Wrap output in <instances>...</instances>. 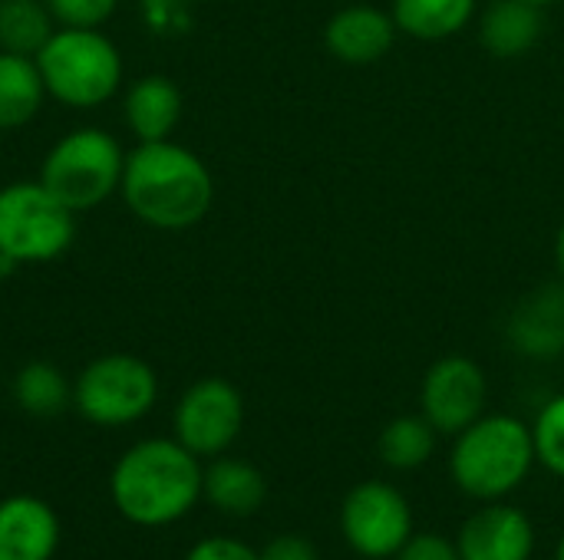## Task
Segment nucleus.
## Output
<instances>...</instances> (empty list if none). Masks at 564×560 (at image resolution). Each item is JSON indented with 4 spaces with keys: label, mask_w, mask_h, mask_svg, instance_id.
<instances>
[{
    "label": "nucleus",
    "mask_w": 564,
    "mask_h": 560,
    "mask_svg": "<svg viewBox=\"0 0 564 560\" xmlns=\"http://www.w3.org/2000/svg\"><path fill=\"white\" fill-rule=\"evenodd\" d=\"M119 195L126 208L155 231H185L215 205V178L202 155L162 139L139 142L126 155Z\"/></svg>",
    "instance_id": "1"
},
{
    "label": "nucleus",
    "mask_w": 564,
    "mask_h": 560,
    "mask_svg": "<svg viewBox=\"0 0 564 560\" xmlns=\"http://www.w3.org/2000/svg\"><path fill=\"white\" fill-rule=\"evenodd\" d=\"M205 465L175 436L129 446L109 475L116 512L139 528H169L202 502Z\"/></svg>",
    "instance_id": "2"
},
{
    "label": "nucleus",
    "mask_w": 564,
    "mask_h": 560,
    "mask_svg": "<svg viewBox=\"0 0 564 560\" xmlns=\"http://www.w3.org/2000/svg\"><path fill=\"white\" fill-rule=\"evenodd\" d=\"M535 465L532 426L512 413H486L453 436L449 479L479 505L512 498L529 482Z\"/></svg>",
    "instance_id": "3"
},
{
    "label": "nucleus",
    "mask_w": 564,
    "mask_h": 560,
    "mask_svg": "<svg viewBox=\"0 0 564 560\" xmlns=\"http://www.w3.org/2000/svg\"><path fill=\"white\" fill-rule=\"evenodd\" d=\"M46 83V96L69 109H96L122 86V53L102 30L56 26L33 56Z\"/></svg>",
    "instance_id": "4"
},
{
    "label": "nucleus",
    "mask_w": 564,
    "mask_h": 560,
    "mask_svg": "<svg viewBox=\"0 0 564 560\" xmlns=\"http://www.w3.org/2000/svg\"><path fill=\"white\" fill-rule=\"evenodd\" d=\"M126 152L116 135L96 125H79L59 135L40 165V182L76 215L99 208L119 195Z\"/></svg>",
    "instance_id": "5"
},
{
    "label": "nucleus",
    "mask_w": 564,
    "mask_h": 560,
    "mask_svg": "<svg viewBox=\"0 0 564 560\" xmlns=\"http://www.w3.org/2000/svg\"><path fill=\"white\" fill-rule=\"evenodd\" d=\"M76 241V211L66 208L40 178L0 188V251L20 264L63 257Z\"/></svg>",
    "instance_id": "6"
},
{
    "label": "nucleus",
    "mask_w": 564,
    "mask_h": 560,
    "mask_svg": "<svg viewBox=\"0 0 564 560\" xmlns=\"http://www.w3.org/2000/svg\"><path fill=\"white\" fill-rule=\"evenodd\" d=\"M159 399L155 370L132 353H106L83 366L73 383L76 413L102 429H122L152 413Z\"/></svg>",
    "instance_id": "7"
},
{
    "label": "nucleus",
    "mask_w": 564,
    "mask_h": 560,
    "mask_svg": "<svg viewBox=\"0 0 564 560\" xmlns=\"http://www.w3.org/2000/svg\"><path fill=\"white\" fill-rule=\"evenodd\" d=\"M413 531V505L393 482L367 479L340 502V535L357 558L393 560Z\"/></svg>",
    "instance_id": "8"
},
{
    "label": "nucleus",
    "mask_w": 564,
    "mask_h": 560,
    "mask_svg": "<svg viewBox=\"0 0 564 560\" xmlns=\"http://www.w3.org/2000/svg\"><path fill=\"white\" fill-rule=\"evenodd\" d=\"M245 429V396L231 380L205 376L192 383L172 413V436L198 459L225 455Z\"/></svg>",
    "instance_id": "9"
},
{
    "label": "nucleus",
    "mask_w": 564,
    "mask_h": 560,
    "mask_svg": "<svg viewBox=\"0 0 564 560\" xmlns=\"http://www.w3.org/2000/svg\"><path fill=\"white\" fill-rule=\"evenodd\" d=\"M489 413V376L466 353H446L423 373L420 416L440 436H459Z\"/></svg>",
    "instance_id": "10"
},
{
    "label": "nucleus",
    "mask_w": 564,
    "mask_h": 560,
    "mask_svg": "<svg viewBox=\"0 0 564 560\" xmlns=\"http://www.w3.org/2000/svg\"><path fill=\"white\" fill-rule=\"evenodd\" d=\"M535 545L539 531L532 515L509 498L479 505L456 531L463 560H532Z\"/></svg>",
    "instance_id": "11"
},
{
    "label": "nucleus",
    "mask_w": 564,
    "mask_h": 560,
    "mask_svg": "<svg viewBox=\"0 0 564 560\" xmlns=\"http://www.w3.org/2000/svg\"><path fill=\"white\" fill-rule=\"evenodd\" d=\"M397 36L400 30L393 23V13L373 3H347L337 13H330V20L324 23L327 53L347 66L380 63L393 50Z\"/></svg>",
    "instance_id": "12"
},
{
    "label": "nucleus",
    "mask_w": 564,
    "mask_h": 560,
    "mask_svg": "<svg viewBox=\"0 0 564 560\" xmlns=\"http://www.w3.org/2000/svg\"><path fill=\"white\" fill-rule=\"evenodd\" d=\"M59 518L36 495L0 502V560H53L59 551Z\"/></svg>",
    "instance_id": "13"
},
{
    "label": "nucleus",
    "mask_w": 564,
    "mask_h": 560,
    "mask_svg": "<svg viewBox=\"0 0 564 560\" xmlns=\"http://www.w3.org/2000/svg\"><path fill=\"white\" fill-rule=\"evenodd\" d=\"M506 337L516 353L529 360L564 356V284H549L529 294L509 317Z\"/></svg>",
    "instance_id": "14"
},
{
    "label": "nucleus",
    "mask_w": 564,
    "mask_h": 560,
    "mask_svg": "<svg viewBox=\"0 0 564 560\" xmlns=\"http://www.w3.org/2000/svg\"><path fill=\"white\" fill-rule=\"evenodd\" d=\"M479 43L496 59H519L545 36V7L529 0H489L476 17Z\"/></svg>",
    "instance_id": "15"
},
{
    "label": "nucleus",
    "mask_w": 564,
    "mask_h": 560,
    "mask_svg": "<svg viewBox=\"0 0 564 560\" xmlns=\"http://www.w3.org/2000/svg\"><path fill=\"white\" fill-rule=\"evenodd\" d=\"M182 112H185L182 89L175 86V79L162 73L139 76L122 99V119L139 142L172 139V132L182 122Z\"/></svg>",
    "instance_id": "16"
},
{
    "label": "nucleus",
    "mask_w": 564,
    "mask_h": 560,
    "mask_svg": "<svg viewBox=\"0 0 564 560\" xmlns=\"http://www.w3.org/2000/svg\"><path fill=\"white\" fill-rule=\"evenodd\" d=\"M202 498L221 515L245 518L264 505L268 482H264L258 465L225 452L218 459H208L205 475H202Z\"/></svg>",
    "instance_id": "17"
},
{
    "label": "nucleus",
    "mask_w": 564,
    "mask_h": 560,
    "mask_svg": "<svg viewBox=\"0 0 564 560\" xmlns=\"http://www.w3.org/2000/svg\"><path fill=\"white\" fill-rule=\"evenodd\" d=\"M393 23L420 43H443L479 17V0H390Z\"/></svg>",
    "instance_id": "18"
},
{
    "label": "nucleus",
    "mask_w": 564,
    "mask_h": 560,
    "mask_svg": "<svg viewBox=\"0 0 564 560\" xmlns=\"http://www.w3.org/2000/svg\"><path fill=\"white\" fill-rule=\"evenodd\" d=\"M46 102V83L33 56L0 53V132L36 119Z\"/></svg>",
    "instance_id": "19"
},
{
    "label": "nucleus",
    "mask_w": 564,
    "mask_h": 560,
    "mask_svg": "<svg viewBox=\"0 0 564 560\" xmlns=\"http://www.w3.org/2000/svg\"><path fill=\"white\" fill-rule=\"evenodd\" d=\"M436 439L440 432L420 413H410L383 426L377 439V452H380V462L393 472H420L433 459Z\"/></svg>",
    "instance_id": "20"
},
{
    "label": "nucleus",
    "mask_w": 564,
    "mask_h": 560,
    "mask_svg": "<svg viewBox=\"0 0 564 560\" xmlns=\"http://www.w3.org/2000/svg\"><path fill=\"white\" fill-rule=\"evenodd\" d=\"M13 403L36 419H50L59 416L69 403H73V383L66 380V373L46 360H33L26 366L17 370L13 376Z\"/></svg>",
    "instance_id": "21"
},
{
    "label": "nucleus",
    "mask_w": 564,
    "mask_h": 560,
    "mask_svg": "<svg viewBox=\"0 0 564 560\" xmlns=\"http://www.w3.org/2000/svg\"><path fill=\"white\" fill-rule=\"evenodd\" d=\"M56 23L43 0H0V53L36 56Z\"/></svg>",
    "instance_id": "22"
},
{
    "label": "nucleus",
    "mask_w": 564,
    "mask_h": 560,
    "mask_svg": "<svg viewBox=\"0 0 564 560\" xmlns=\"http://www.w3.org/2000/svg\"><path fill=\"white\" fill-rule=\"evenodd\" d=\"M532 426V442H535V459L539 465L564 482V393L542 403L535 413Z\"/></svg>",
    "instance_id": "23"
},
{
    "label": "nucleus",
    "mask_w": 564,
    "mask_h": 560,
    "mask_svg": "<svg viewBox=\"0 0 564 560\" xmlns=\"http://www.w3.org/2000/svg\"><path fill=\"white\" fill-rule=\"evenodd\" d=\"M56 26L69 30H99L112 20L119 0H43Z\"/></svg>",
    "instance_id": "24"
},
{
    "label": "nucleus",
    "mask_w": 564,
    "mask_h": 560,
    "mask_svg": "<svg viewBox=\"0 0 564 560\" xmlns=\"http://www.w3.org/2000/svg\"><path fill=\"white\" fill-rule=\"evenodd\" d=\"M393 560H463L456 538H446L440 531H413V538L400 548Z\"/></svg>",
    "instance_id": "25"
},
{
    "label": "nucleus",
    "mask_w": 564,
    "mask_h": 560,
    "mask_svg": "<svg viewBox=\"0 0 564 560\" xmlns=\"http://www.w3.org/2000/svg\"><path fill=\"white\" fill-rule=\"evenodd\" d=\"M185 560H261V551H254L251 545L238 541V538H228V535H212V538H202Z\"/></svg>",
    "instance_id": "26"
},
{
    "label": "nucleus",
    "mask_w": 564,
    "mask_h": 560,
    "mask_svg": "<svg viewBox=\"0 0 564 560\" xmlns=\"http://www.w3.org/2000/svg\"><path fill=\"white\" fill-rule=\"evenodd\" d=\"M261 560H321V554L304 535H278L261 548Z\"/></svg>",
    "instance_id": "27"
},
{
    "label": "nucleus",
    "mask_w": 564,
    "mask_h": 560,
    "mask_svg": "<svg viewBox=\"0 0 564 560\" xmlns=\"http://www.w3.org/2000/svg\"><path fill=\"white\" fill-rule=\"evenodd\" d=\"M555 267H558V277L564 284V221L558 224V234H555Z\"/></svg>",
    "instance_id": "28"
},
{
    "label": "nucleus",
    "mask_w": 564,
    "mask_h": 560,
    "mask_svg": "<svg viewBox=\"0 0 564 560\" xmlns=\"http://www.w3.org/2000/svg\"><path fill=\"white\" fill-rule=\"evenodd\" d=\"M13 267H17V264H13V261H10V257H7V254L0 251V281H3V277H7V274L13 271Z\"/></svg>",
    "instance_id": "29"
},
{
    "label": "nucleus",
    "mask_w": 564,
    "mask_h": 560,
    "mask_svg": "<svg viewBox=\"0 0 564 560\" xmlns=\"http://www.w3.org/2000/svg\"><path fill=\"white\" fill-rule=\"evenodd\" d=\"M555 560H564V535L558 538V545H555Z\"/></svg>",
    "instance_id": "30"
},
{
    "label": "nucleus",
    "mask_w": 564,
    "mask_h": 560,
    "mask_svg": "<svg viewBox=\"0 0 564 560\" xmlns=\"http://www.w3.org/2000/svg\"><path fill=\"white\" fill-rule=\"evenodd\" d=\"M529 3H535V7H552V3H558V0H529Z\"/></svg>",
    "instance_id": "31"
}]
</instances>
